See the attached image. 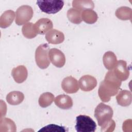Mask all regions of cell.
<instances>
[{"label": "cell", "instance_id": "cell-13", "mask_svg": "<svg viewBox=\"0 0 132 132\" xmlns=\"http://www.w3.org/2000/svg\"><path fill=\"white\" fill-rule=\"evenodd\" d=\"M45 39L51 44H58L63 42L64 36L62 32L54 29H51L45 34Z\"/></svg>", "mask_w": 132, "mask_h": 132}, {"label": "cell", "instance_id": "cell-14", "mask_svg": "<svg viewBox=\"0 0 132 132\" xmlns=\"http://www.w3.org/2000/svg\"><path fill=\"white\" fill-rule=\"evenodd\" d=\"M55 104L59 108L62 109H69L73 106L72 98L65 94H60L55 98Z\"/></svg>", "mask_w": 132, "mask_h": 132}, {"label": "cell", "instance_id": "cell-8", "mask_svg": "<svg viewBox=\"0 0 132 132\" xmlns=\"http://www.w3.org/2000/svg\"><path fill=\"white\" fill-rule=\"evenodd\" d=\"M113 71L115 76L120 81L126 80L129 76V71L127 68V63L123 60L117 61Z\"/></svg>", "mask_w": 132, "mask_h": 132}, {"label": "cell", "instance_id": "cell-20", "mask_svg": "<svg viewBox=\"0 0 132 132\" xmlns=\"http://www.w3.org/2000/svg\"><path fill=\"white\" fill-rule=\"evenodd\" d=\"M116 16L121 20H128L131 21L132 16V10L130 8L122 6L118 8L115 12Z\"/></svg>", "mask_w": 132, "mask_h": 132}, {"label": "cell", "instance_id": "cell-22", "mask_svg": "<svg viewBox=\"0 0 132 132\" xmlns=\"http://www.w3.org/2000/svg\"><path fill=\"white\" fill-rule=\"evenodd\" d=\"M1 131H16V126L14 122L9 118H4L1 119Z\"/></svg>", "mask_w": 132, "mask_h": 132}, {"label": "cell", "instance_id": "cell-10", "mask_svg": "<svg viewBox=\"0 0 132 132\" xmlns=\"http://www.w3.org/2000/svg\"><path fill=\"white\" fill-rule=\"evenodd\" d=\"M78 84L81 90L88 92L95 88L97 85V80L94 77L90 75H86L80 77Z\"/></svg>", "mask_w": 132, "mask_h": 132}, {"label": "cell", "instance_id": "cell-19", "mask_svg": "<svg viewBox=\"0 0 132 132\" xmlns=\"http://www.w3.org/2000/svg\"><path fill=\"white\" fill-rule=\"evenodd\" d=\"M72 6L81 12L86 9H93L94 5L92 1L89 0H74L72 1Z\"/></svg>", "mask_w": 132, "mask_h": 132}, {"label": "cell", "instance_id": "cell-18", "mask_svg": "<svg viewBox=\"0 0 132 132\" xmlns=\"http://www.w3.org/2000/svg\"><path fill=\"white\" fill-rule=\"evenodd\" d=\"M24 99V95L20 91H12L9 92L6 96L7 102L12 105H18L21 104Z\"/></svg>", "mask_w": 132, "mask_h": 132}, {"label": "cell", "instance_id": "cell-6", "mask_svg": "<svg viewBox=\"0 0 132 132\" xmlns=\"http://www.w3.org/2000/svg\"><path fill=\"white\" fill-rule=\"evenodd\" d=\"M32 8L28 5H22L19 7L16 11L15 23L18 25L26 24L33 16Z\"/></svg>", "mask_w": 132, "mask_h": 132}, {"label": "cell", "instance_id": "cell-17", "mask_svg": "<svg viewBox=\"0 0 132 132\" xmlns=\"http://www.w3.org/2000/svg\"><path fill=\"white\" fill-rule=\"evenodd\" d=\"M15 17V13L13 10H8L5 11L0 18V27L6 28L12 24Z\"/></svg>", "mask_w": 132, "mask_h": 132}, {"label": "cell", "instance_id": "cell-15", "mask_svg": "<svg viewBox=\"0 0 132 132\" xmlns=\"http://www.w3.org/2000/svg\"><path fill=\"white\" fill-rule=\"evenodd\" d=\"M116 100L118 105L123 107L128 106L131 103V93L126 90H121L117 95Z\"/></svg>", "mask_w": 132, "mask_h": 132}, {"label": "cell", "instance_id": "cell-9", "mask_svg": "<svg viewBox=\"0 0 132 132\" xmlns=\"http://www.w3.org/2000/svg\"><path fill=\"white\" fill-rule=\"evenodd\" d=\"M61 87L67 93H75L79 89L78 82L76 78L69 76L63 79L61 82Z\"/></svg>", "mask_w": 132, "mask_h": 132}, {"label": "cell", "instance_id": "cell-23", "mask_svg": "<svg viewBox=\"0 0 132 132\" xmlns=\"http://www.w3.org/2000/svg\"><path fill=\"white\" fill-rule=\"evenodd\" d=\"M54 99V95L51 92H44L39 97L38 103L42 108H45L52 104Z\"/></svg>", "mask_w": 132, "mask_h": 132}, {"label": "cell", "instance_id": "cell-5", "mask_svg": "<svg viewBox=\"0 0 132 132\" xmlns=\"http://www.w3.org/2000/svg\"><path fill=\"white\" fill-rule=\"evenodd\" d=\"M96 128L95 122L90 117L79 115L76 118L75 129L78 132H94Z\"/></svg>", "mask_w": 132, "mask_h": 132}, {"label": "cell", "instance_id": "cell-1", "mask_svg": "<svg viewBox=\"0 0 132 132\" xmlns=\"http://www.w3.org/2000/svg\"><path fill=\"white\" fill-rule=\"evenodd\" d=\"M121 85V81L115 76L113 70L108 71L98 88V94L101 100L103 102H109L111 96L118 93Z\"/></svg>", "mask_w": 132, "mask_h": 132}, {"label": "cell", "instance_id": "cell-7", "mask_svg": "<svg viewBox=\"0 0 132 132\" xmlns=\"http://www.w3.org/2000/svg\"><path fill=\"white\" fill-rule=\"evenodd\" d=\"M48 57L50 61L57 68L62 67L65 62L64 54L59 50L53 48L49 50Z\"/></svg>", "mask_w": 132, "mask_h": 132}, {"label": "cell", "instance_id": "cell-16", "mask_svg": "<svg viewBox=\"0 0 132 132\" xmlns=\"http://www.w3.org/2000/svg\"><path fill=\"white\" fill-rule=\"evenodd\" d=\"M103 64L105 67L108 70H112L117 63V59L116 55L111 51L106 52L103 57Z\"/></svg>", "mask_w": 132, "mask_h": 132}, {"label": "cell", "instance_id": "cell-21", "mask_svg": "<svg viewBox=\"0 0 132 132\" xmlns=\"http://www.w3.org/2000/svg\"><path fill=\"white\" fill-rule=\"evenodd\" d=\"M82 21L88 24H94L98 19L97 13L92 9H86L81 12Z\"/></svg>", "mask_w": 132, "mask_h": 132}, {"label": "cell", "instance_id": "cell-26", "mask_svg": "<svg viewBox=\"0 0 132 132\" xmlns=\"http://www.w3.org/2000/svg\"><path fill=\"white\" fill-rule=\"evenodd\" d=\"M66 131L67 130L65 129V127L63 126H59L55 124H50L47 126L43 127L42 128L40 129L39 131Z\"/></svg>", "mask_w": 132, "mask_h": 132}, {"label": "cell", "instance_id": "cell-2", "mask_svg": "<svg viewBox=\"0 0 132 132\" xmlns=\"http://www.w3.org/2000/svg\"><path fill=\"white\" fill-rule=\"evenodd\" d=\"M113 113L112 108L103 103H100L95 108L94 117L101 127L102 131H112L114 129L116 123L112 120Z\"/></svg>", "mask_w": 132, "mask_h": 132}, {"label": "cell", "instance_id": "cell-4", "mask_svg": "<svg viewBox=\"0 0 132 132\" xmlns=\"http://www.w3.org/2000/svg\"><path fill=\"white\" fill-rule=\"evenodd\" d=\"M37 4L40 9L47 14H55L63 7L64 2L59 0L37 1Z\"/></svg>", "mask_w": 132, "mask_h": 132}, {"label": "cell", "instance_id": "cell-25", "mask_svg": "<svg viewBox=\"0 0 132 132\" xmlns=\"http://www.w3.org/2000/svg\"><path fill=\"white\" fill-rule=\"evenodd\" d=\"M22 32L23 36L27 39H32L37 35L34 24L31 22L27 23L23 25L22 28Z\"/></svg>", "mask_w": 132, "mask_h": 132}, {"label": "cell", "instance_id": "cell-11", "mask_svg": "<svg viewBox=\"0 0 132 132\" xmlns=\"http://www.w3.org/2000/svg\"><path fill=\"white\" fill-rule=\"evenodd\" d=\"M34 27L37 34L44 35L53 28V24L49 19L41 18L34 24Z\"/></svg>", "mask_w": 132, "mask_h": 132}, {"label": "cell", "instance_id": "cell-12", "mask_svg": "<svg viewBox=\"0 0 132 132\" xmlns=\"http://www.w3.org/2000/svg\"><path fill=\"white\" fill-rule=\"evenodd\" d=\"M11 75L14 81L18 83H22L26 80L28 76V72L25 66L19 65L12 69Z\"/></svg>", "mask_w": 132, "mask_h": 132}, {"label": "cell", "instance_id": "cell-3", "mask_svg": "<svg viewBox=\"0 0 132 132\" xmlns=\"http://www.w3.org/2000/svg\"><path fill=\"white\" fill-rule=\"evenodd\" d=\"M49 46L47 43L40 44L35 52V61L41 69H46L50 64L48 57Z\"/></svg>", "mask_w": 132, "mask_h": 132}, {"label": "cell", "instance_id": "cell-24", "mask_svg": "<svg viewBox=\"0 0 132 132\" xmlns=\"http://www.w3.org/2000/svg\"><path fill=\"white\" fill-rule=\"evenodd\" d=\"M81 12L74 8H70L67 11V17L69 20L72 23L78 24L82 22Z\"/></svg>", "mask_w": 132, "mask_h": 132}]
</instances>
